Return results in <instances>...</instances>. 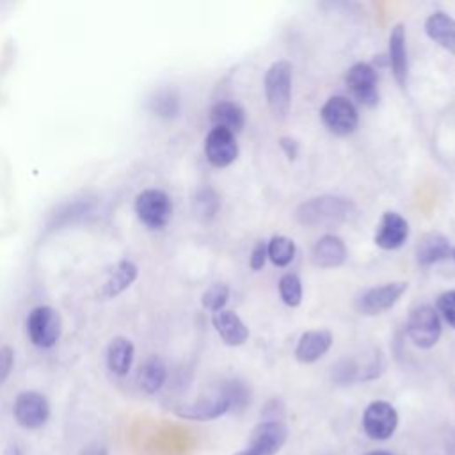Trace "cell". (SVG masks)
Segmentation results:
<instances>
[{"mask_svg": "<svg viewBox=\"0 0 455 455\" xmlns=\"http://www.w3.org/2000/svg\"><path fill=\"white\" fill-rule=\"evenodd\" d=\"M354 213V203L339 196H318L297 208V220L309 228H334L347 222Z\"/></svg>", "mask_w": 455, "mask_h": 455, "instance_id": "obj_1", "label": "cell"}, {"mask_svg": "<svg viewBox=\"0 0 455 455\" xmlns=\"http://www.w3.org/2000/svg\"><path fill=\"white\" fill-rule=\"evenodd\" d=\"M265 98L270 112L277 119H284L291 105V64L288 60L274 62L265 73Z\"/></svg>", "mask_w": 455, "mask_h": 455, "instance_id": "obj_2", "label": "cell"}, {"mask_svg": "<svg viewBox=\"0 0 455 455\" xmlns=\"http://www.w3.org/2000/svg\"><path fill=\"white\" fill-rule=\"evenodd\" d=\"M27 336L37 348H52L60 338V315L52 306L34 307L25 322Z\"/></svg>", "mask_w": 455, "mask_h": 455, "instance_id": "obj_3", "label": "cell"}, {"mask_svg": "<svg viewBox=\"0 0 455 455\" xmlns=\"http://www.w3.org/2000/svg\"><path fill=\"white\" fill-rule=\"evenodd\" d=\"M135 213L149 229H164L172 217V201L160 188H146L135 197Z\"/></svg>", "mask_w": 455, "mask_h": 455, "instance_id": "obj_4", "label": "cell"}, {"mask_svg": "<svg viewBox=\"0 0 455 455\" xmlns=\"http://www.w3.org/2000/svg\"><path fill=\"white\" fill-rule=\"evenodd\" d=\"M409 339L419 348H432L441 338V320L437 309L428 304L416 306L407 318L405 325Z\"/></svg>", "mask_w": 455, "mask_h": 455, "instance_id": "obj_5", "label": "cell"}, {"mask_svg": "<svg viewBox=\"0 0 455 455\" xmlns=\"http://www.w3.org/2000/svg\"><path fill=\"white\" fill-rule=\"evenodd\" d=\"M288 428L279 419H267L258 423L249 437L245 448L233 455H275L286 443Z\"/></svg>", "mask_w": 455, "mask_h": 455, "instance_id": "obj_6", "label": "cell"}, {"mask_svg": "<svg viewBox=\"0 0 455 455\" xmlns=\"http://www.w3.org/2000/svg\"><path fill=\"white\" fill-rule=\"evenodd\" d=\"M320 117L325 128L338 137H347L354 133L359 124L357 108L345 96H331L320 108Z\"/></svg>", "mask_w": 455, "mask_h": 455, "instance_id": "obj_7", "label": "cell"}, {"mask_svg": "<svg viewBox=\"0 0 455 455\" xmlns=\"http://www.w3.org/2000/svg\"><path fill=\"white\" fill-rule=\"evenodd\" d=\"M407 281H393L382 286L368 288L355 297L354 306L361 315H380L400 300V297L407 291Z\"/></svg>", "mask_w": 455, "mask_h": 455, "instance_id": "obj_8", "label": "cell"}, {"mask_svg": "<svg viewBox=\"0 0 455 455\" xmlns=\"http://www.w3.org/2000/svg\"><path fill=\"white\" fill-rule=\"evenodd\" d=\"M398 427V412L386 400H373L363 412V430L373 441L389 439Z\"/></svg>", "mask_w": 455, "mask_h": 455, "instance_id": "obj_9", "label": "cell"}, {"mask_svg": "<svg viewBox=\"0 0 455 455\" xmlns=\"http://www.w3.org/2000/svg\"><path fill=\"white\" fill-rule=\"evenodd\" d=\"M231 409V398L226 387L217 389L208 396H201L196 402L181 403L174 409L176 416L188 421H212L224 416Z\"/></svg>", "mask_w": 455, "mask_h": 455, "instance_id": "obj_10", "label": "cell"}, {"mask_svg": "<svg viewBox=\"0 0 455 455\" xmlns=\"http://www.w3.org/2000/svg\"><path fill=\"white\" fill-rule=\"evenodd\" d=\"M12 414L18 425L28 430H36L48 421L50 403L46 396L37 391H23L14 400Z\"/></svg>", "mask_w": 455, "mask_h": 455, "instance_id": "obj_11", "label": "cell"}, {"mask_svg": "<svg viewBox=\"0 0 455 455\" xmlns=\"http://www.w3.org/2000/svg\"><path fill=\"white\" fill-rule=\"evenodd\" d=\"M204 155L213 167H228L238 156V144L231 132L213 126L204 139Z\"/></svg>", "mask_w": 455, "mask_h": 455, "instance_id": "obj_12", "label": "cell"}, {"mask_svg": "<svg viewBox=\"0 0 455 455\" xmlns=\"http://www.w3.org/2000/svg\"><path fill=\"white\" fill-rule=\"evenodd\" d=\"M347 85L361 105L373 107L379 103L377 73L370 64L366 62L354 64L347 73Z\"/></svg>", "mask_w": 455, "mask_h": 455, "instance_id": "obj_13", "label": "cell"}, {"mask_svg": "<svg viewBox=\"0 0 455 455\" xmlns=\"http://www.w3.org/2000/svg\"><path fill=\"white\" fill-rule=\"evenodd\" d=\"M409 236V222L396 212L382 213L377 229H375V243L380 249L395 251L405 243Z\"/></svg>", "mask_w": 455, "mask_h": 455, "instance_id": "obj_14", "label": "cell"}, {"mask_svg": "<svg viewBox=\"0 0 455 455\" xmlns=\"http://www.w3.org/2000/svg\"><path fill=\"white\" fill-rule=\"evenodd\" d=\"M332 345V334L327 329L306 331L295 347V359L302 364H311L318 361Z\"/></svg>", "mask_w": 455, "mask_h": 455, "instance_id": "obj_15", "label": "cell"}, {"mask_svg": "<svg viewBox=\"0 0 455 455\" xmlns=\"http://www.w3.org/2000/svg\"><path fill=\"white\" fill-rule=\"evenodd\" d=\"M212 323L220 336V339L229 347H240L249 338V329L242 322V318L229 309H220L212 315Z\"/></svg>", "mask_w": 455, "mask_h": 455, "instance_id": "obj_16", "label": "cell"}, {"mask_svg": "<svg viewBox=\"0 0 455 455\" xmlns=\"http://www.w3.org/2000/svg\"><path fill=\"white\" fill-rule=\"evenodd\" d=\"M311 259L320 268H334L345 263L347 245L336 235H323L316 240L311 251Z\"/></svg>", "mask_w": 455, "mask_h": 455, "instance_id": "obj_17", "label": "cell"}, {"mask_svg": "<svg viewBox=\"0 0 455 455\" xmlns=\"http://www.w3.org/2000/svg\"><path fill=\"white\" fill-rule=\"evenodd\" d=\"M389 66L393 76L400 87H405L409 64H407V46H405V27L396 23L389 34Z\"/></svg>", "mask_w": 455, "mask_h": 455, "instance_id": "obj_18", "label": "cell"}, {"mask_svg": "<svg viewBox=\"0 0 455 455\" xmlns=\"http://www.w3.org/2000/svg\"><path fill=\"white\" fill-rule=\"evenodd\" d=\"M451 245L450 240L437 233V231H428L421 236L418 247H416V258L419 265H434L443 259H448L451 256Z\"/></svg>", "mask_w": 455, "mask_h": 455, "instance_id": "obj_19", "label": "cell"}, {"mask_svg": "<svg viewBox=\"0 0 455 455\" xmlns=\"http://www.w3.org/2000/svg\"><path fill=\"white\" fill-rule=\"evenodd\" d=\"M425 32L434 43L455 55V20L450 14L443 11L432 12L425 20Z\"/></svg>", "mask_w": 455, "mask_h": 455, "instance_id": "obj_20", "label": "cell"}, {"mask_svg": "<svg viewBox=\"0 0 455 455\" xmlns=\"http://www.w3.org/2000/svg\"><path fill=\"white\" fill-rule=\"evenodd\" d=\"M133 355H135L133 343L124 336H116L107 345L105 361H107V366L112 373L123 377L130 371L132 363H133Z\"/></svg>", "mask_w": 455, "mask_h": 455, "instance_id": "obj_21", "label": "cell"}, {"mask_svg": "<svg viewBox=\"0 0 455 455\" xmlns=\"http://www.w3.org/2000/svg\"><path fill=\"white\" fill-rule=\"evenodd\" d=\"M137 279V265L130 259H121L117 261L107 275V281L103 283L101 288V295L105 299H112L117 297L119 293H123L133 281Z\"/></svg>", "mask_w": 455, "mask_h": 455, "instance_id": "obj_22", "label": "cell"}, {"mask_svg": "<svg viewBox=\"0 0 455 455\" xmlns=\"http://www.w3.org/2000/svg\"><path fill=\"white\" fill-rule=\"evenodd\" d=\"M210 119H212L213 126L224 128L235 135V133L242 132V128L245 124V112L240 105H236L233 101H219L212 107Z\"/></svg>", "mask_w": 455, "mask_h": 455, "instance_id": "obj_23", "label": "cell"}, {"mask_svg": "<svg viewBox=\"0 0 455 455\" xmlns=\"http://www.w3.org/2000/svg\"><path fill=\"white\" fill-rule=\"evenodd\" d=\"M165 379L167 370L164 361L160 357H149L139 371V387L148 395H155L162 389Z\"/></svg>", "mask_w": 455, "mask_h": 455, "instance_id": "obj_24", "label": "cell"}, {"mask_svg": "<svg viewBox=\"0 0 455 455\" xmlns=\"http://www.w3.org/2000/svg\"><path fill=\"white\" fill-rule=\"evenodd\" d=\"M267 256L270 258V261L277 267H286L293 256H295V243L291 238L283 236V235H275L270 238V242L267 243Z\"/></svg>", "mask_w": 455, "mask_h": 455, "instance_id": "obj_25", "label": "cell"}, {"mask_svg": "<svg viewBox=\"0 0 455 455\" xmlns=\"http://www.w3.org/2000/svg\"><path fill=\"white\" fill-rule=\"evenodd\" d=\"M279 295L290 307H297L302 302V283L297 274H284L279 279Z\"/></svg>", "mask_w": 455, "mask_h": 455, "instance_id": "obj_26", "label": "cell"}, {"mask_svg": "<svg viewBox=\"0 0 455 455\" xmlns=\"http://www.w3.org/2000/svg\"><path fill=\"white\" fill-rule=\"evenodd\" d=\"M228 299H229V288L224 283H215L203 291L201 304L204 309L217 313L224 309V306L228 304Z\"/></svg>", "mask_w": 455, "mask_h": 455, "instance_id": "obj_27", "label": "cell"}, {"mask_svg": "<svg viewBox=\"0 0 455 455\" xmlns=\"http://www.w3.org/2000/svg\"><path fill=\"white\" fill-rule=\"evenodd\" d=\"M217 208H219V197H217V194L213 190L203 188V190H199L196 194V197H194V210H196L197 217L208 220V219H212L215 215Z\"/></svg>", "mask_w": 455, "mask_h": 455, "instance_id": "obj_28", "label": "cell"}, {"mask_svg": "<svg viewBox=\"0 0 455 455\" xmlns=\"http://www.w3.org/2000/svg\"><path fill=\"white\" fill-rule=\"evenodd\" d=\"M85 212H89V204L85 201H75L71 204H62L57 210V213H53V224L52 226L68 224L69 220L73 222L76 217H82Z\"/></svg>", "mask_w": 455, "mask_h": 455, "instance_id": "obj_29", "label": "cell"}, {"mask_svg": "<svg viewBox=\"0 0 455 455\" xmlns=\"http://www.w3.org/2000/svg\"><path fill=\"white\" fill-rule=\"evenodd\" d=\"M437 311L455 329V290H448L437 299Z\"/></svg>", "mask_w": 455, "mask_h": 455, "instance_id": "obj_30", "label": "cell"}, {"mask_svg": "<svg viewBox=\"0 0 455 455\" xmlns=\"http://www.w3.org/2000/svg\"><path fill=\"white\" fill-rule=\"evenodd\" d=\"M151 105H153V112H156L158 116H174L176 110H178V103L174 98L169 96V92H158L153 100H151Z\"/></svg>", "mask_w": 455, "mask_h": 455, "instance_id": "obj_31", "label": "cell"}, {"mask_svg": "<svg viewBox=\"0 0 455 455\" xmlns=\"http://www.w3.org/2000/svg\"><path fill=\"white\" fill-rule=\"evenodd\" d=\"M12 366H14V350L7 345L0 347V386L7 380Z\"/></svg>", "mask_w": 455, "mask_h": 455, "instance_id": "obj_32", "label": "cell"}, {"mask_svg": "<svg viewBox=\"0 0 455 455\" xmlns=\"http://www.w3.org/2000/svg\"><path fill=\"white\" fill-rule=\"evenodd\" d=\"M267 242H263V240H259V242H256V245L252 247V251H251V256H249V265H251V268L252 270H261L263 268V265H265V261H267Z\"/></svg>", "mask_w": 455, "mask_h": 455, "instance_id": "obj_33", "label": "cell"}, {"mask_svg": "<svg viewBox=\"0 0 455 455\" xmlns=\"http://www.w3.org/2000/svg\"><path fill=\"white\" fill-rule=\"evenodd\" d=\"M279 146L283 148V151L286 153V156H288L290 160H293V158L297 156V153H299L297 142H295L293 139H290V137H281V139H279Z\"/></svg>", "mask_w": 455, "mask_h": 455, "instance_id": "obj_34", "label": "cell"}, {"mask_svg": "<svg viewBox=\"0 0 455 455\" xmlns=\"http://www.w3.org/2000/svg\"><path fill=\"white\" fill-rule=\"evenodd\" d=\"M4 455H23V453H21V450L16 444H9L5 448V451H4Z\"/></svg>", "mask_w": 455, "mask_h": 455, "instance_id": "obj_35", "label": "cell"}, {"mask_svg": "<svg viewBox=\"0 0 455 455\" xmlns=\"http://www.w3.org/2000/svg\"><path fill=\"white\" fill-rule=\"evenodd\" d=\"M366 455H393L389 451H384V450H373V451H368Z\"/></svg>", "mask_w": 455, "mask_h": 455, "instance_id": "obj_36", "label": "cell"}, {"mask_svg": "<svg viewBox=\"0 0 455 455\" xmlns=\"http://www.w3.org/2000/svg\"><path fill=\"white\" fill-rule=\"evenodd\" d=\"M451 258H453V259H455V247H453V249H451Z\"/></svg>", "mask_w": 455, "mask_h": 455, "instance_id": "obj_37", "label": "cell"}]
</instances>
